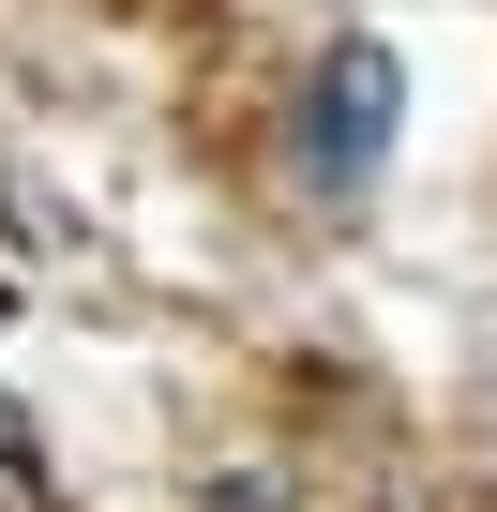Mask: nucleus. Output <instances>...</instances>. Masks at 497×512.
Here are the masks:
<instances>
[{
  "instance_id": "obj_1",
  "label": "nucleus",
  "mask_w": 497,
  "mask_h": 512,
  "mask_svg": "<svg viewBox=\"0 0 497 512\" xmlns=\"http://www.w3.org/2000/svg\"><path fill=\"white\" fill-rule=\"evenodd\" d=\"M392 136H407V61L377 31H332L317 76H302V181L317 196H362L392 166Z\"/></svg>"
},
{
  "instance_id": "obj_2",
  "label": "nucleus",
  "mask_w": 497,
  "mask_h": 512,
  "mask_svg": "<svg viewBox=\"0 0 497 512\" xmlns=\"http://www.w3.org/2000/svg\"><path fill=\"white\" fill-rule=\"evenodd\" d=\"M16 467H31V407L0 392V482H16Z\"/></svg>"
}]
</instances>
